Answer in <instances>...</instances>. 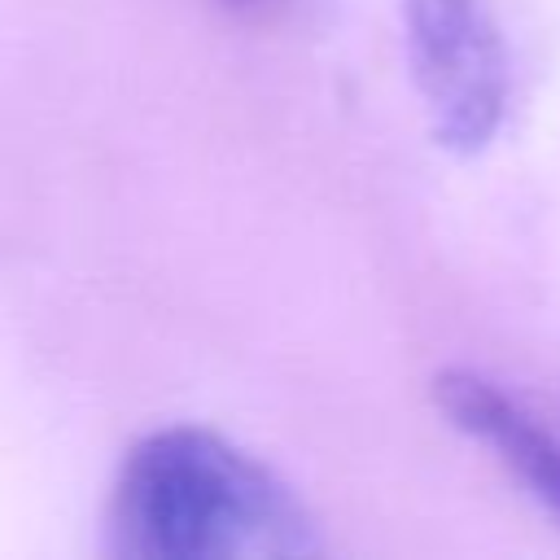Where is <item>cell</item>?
Segmentation results:
<instances>
[{
  "mask_svg": "<svg viewBox=\"0 0 560 560\" xmlns=\"http://www.w3.org/2000/svg\"><path fill=\"white\" fill-rule=\"evenodd\" d=\"M114 551L140 560H276L319 551L315 516L254 455L201 424L144 433L114 481Z\"/></svg>",
  "mask_w": 560,
  "mask_h": 560,
  "instance_id": "6da1fadb",
  "label": "cell"
},
{
  "mask_svg": "<svg viewBox=\"0 0 560 560\" xmlns=\"http://www.w3.org/2000/svg\"><path fill=\"white\" fill-rule=\"evenodd\" d=\"M223 4H232V9H241V13H262V9H271L276 0H223Z\"/></svg>",
  "mask_w": 560,
  "mask_h": 560,
  "instance_id": "277c9868",
  "label": "cell"
},
{
  "mask_svg": "<svg viewBox=\"0 0 560 560\" xmlns=\"http://www.w3.org/2000/svg\"><path fill=\"white\" fill-rule=\"evenodd\" d=\"M433 402L455 429L486 442L560 529V442L477 372H442L433 381Z\"/></svg>",
  "mask_w": 560,
  "mask_h": 560,
  "instance_id": "3957f363",
  "label": "cell"
},
{
  "mask_svg": "<svg viewBox=\"0 0 560 560\" xmlns=\"http://www.w3.org/2000/svg\"><path fill=\"white\" fill-rule=\"evenodd\" d=\"M407 57L429 109L433 140L451 153H477L499 131L508 105V66L481 0H402Z\"/></svg>",
  "mask_w": 560,
  "mask_h": 560,
  "instance_id": "7a4b0ae2",
  "label": "cell"
}]
</instances>
